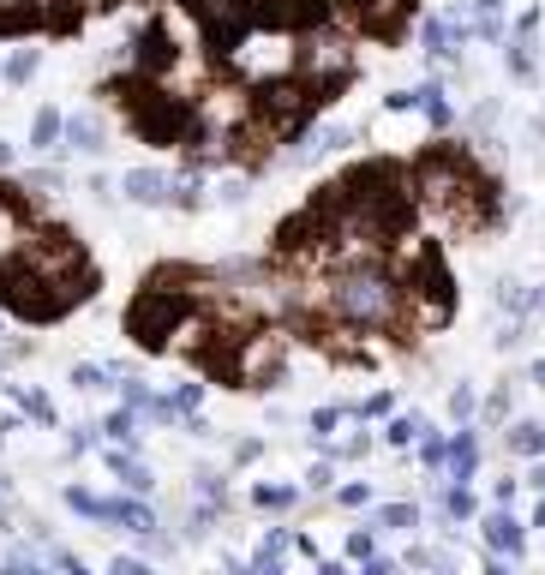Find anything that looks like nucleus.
<instances>
[{
    "instance_id": "18",
    "label": "nucleus",
    "mask_w": 545,
    "mask_h": 575,
    "mask_svg": "<svg viewBox=\"0 0 545 575\" xmlns=\"http://www.w3.org/2000/svg\"><path fill=\"white\" fill-rule=\"evenodd\" d=\"M60 126H66V120H60L54 108H42L36 126H30V150H54V144H60Z\"/></svg>"
},
{
    "instance_id": "9",
    "label": "nucleus",
    "mask_w": 545,
    "mask_h": 575,
    "mask_svg": "<svg viewBox=\"0 0 545 575\" xmlns=\"http://www.w3.org/2000/svg\"><path fill=\"white\" fill-rule=\"evenodd\" d=\"M348 12L372 30V36H396L414 12V0H348Z\"/></svg>"
},
{
    "instance_id": "34",
    "label": "nucleus",
    "mask_w": 545,
    "mask_h": 575,
    "mask_svg": "<svg viewBox=\"0 0 545 575\" xmlns=\"http://www.w3.org/2000/svg\"><path fill=\"white\" fill-rule=\"evenodd\" d=\"M306 486H312V492H330V486H336V468H330V462H318V468L306 474Z\"/></svg>"
},
{
    "instance_id": "36",
    "label": "nucleus",
    "mask_w": 545,
    "mask_h": 575,
    "mask_svg": "<svg viewBox=\"0 0 545 575\" xmlns=\"http://www.w3.org/2000/svg\"><path fill=\"white\" fill-rule=\"evenodd\" d=\"M360 414H366V420H378V414H390V390H378V396H366V402H360Z\"/></svg>"
},
{
    "instance_id": "13",
    "label": "nucleus",
    "mask_w": 545,
    "mask_h": 575,
    "mask_svg": "<svg viewBox=\"0 0 545 575\" xmlns=\"http://www.w3.org/2000/svg\"><path fill=\"white\" fill-rule=\"evenodd\" d=\"M486 546L498 552V558H522V522L516 516H486Z\"/></svg>"
},
{
    "instance_id": "17",
    "label": "nucleus",
    "mask_w": 545,
    "mask_h": 575,
    "mask_svg": "<svg viewBox=\"0 0 545 575\" xmlns=\"http://www.w3.org/2000/svg\"><path fill=\"white\" fill-rule=\"evenodd\" d=\"M510 450H516V456H540V450H545V426H540V420L510 426Z\"/></svg>"
},
{
    "instance_id": "16",
    "label": "nucleus",
    "mask_w": 545,
    "mask_h": 575,
    "mask_svg": "<svg viewBox=\"0 0 545 575\" xmlns=\"http://www.w3.org/2000/svg\"><path fill=\"white\" fill-rule=\"evenodd\" d=\"M108 468L120 474V486H126V492H150V468H138L126 450H114V456H108Z\"/></svg>"
},
{
    "instance_id": "30",
    "label": "nucleus",
    "mask_w": 545,
    "mask_h": 575,
    "mask_svg": "<svg viewBox=\"0 0 545 575\" xmlns=\"http://www.w3.org/2000/svg\"><path fill=\"white\" fill-rule=\"evenodd\" d=\"M192 492H198L204 504H222V474H210V468H204V474L192 480Z\"/></svg>"
},
{
    "instance_id": "45",
    "label": "nucleus",
    "mask_w": 545,
    "mask_h": 575,
    "mask_svg": "<svg viewBox=\"0 0 545 575\" xmlns=\"http://www.w3.org/2000/svg\"><path fill=\"white\" fill-rule=\"evenodd\" d=\"M534 384L545 390V360H534Z\"/></svg>"
},
{
    "instance_id": "1",
    "label": "nucleus",
    "mask_w": 545,
    "mask_h": 575,
    "mask_svg": "<svg viewBox=\"0 0 545 575\" xmlns=\"http://www.w3.org/2000/svg\"><path fill=\"white\" fill-rule=\"evenodd\" d=\"M414 192L450 222V228H480L492 216V186L474 174V162H462L456 150H432L414 174Z\"/></svg>"
},
{
    "instance_id": "46",
    "label": "nucleus",
    "mask_w": 545,
    "mask_h": 575,
    "mask_svg": "<svg viewBox=\"0 0 545 575\" xmlns=\"http://www.w3.org/2000/svg\"><path fill=\"white\" fill-rule=\"evenodd\" d=\"M534 528H545V504H540V510H534Z\"/></svg>"
},
{
    "instance_id": "29",
    "label": "nucleus",
    "mask_w": 545,
    "mask_h": 575,
    "mask_svg": "<svg viewBox=\"0 0 545 575\" xmlns=\"http://www.w3.org/2000/svg\"><path fill=\"white\" fill-rule=\"evenodd\" d=\"M444 456H450V444H444V438H426V444H420V462H426L432 474H444Z\"/></svg>"
},
{
    "instance_id": "21",
    "label": "nucleus",
    "mask_w": 545,
    "mask_h": 575,
    "mask_svg": "<svg viewBox=\"0 0 545 575\" xmlns=\"http://www.w3.org/2000/svg\"><path fill=\"white\" fill-rule=\"evenodd\" d=\"M30 72H36V48H18L6 60V84H30Z\"/></svg>"
},
{
    "instance_id": "48",
    "label": "nucleus",
    "mask_w": 545,
    "mask_h": 575,
    "mask_svg": "<svg viewBox=\"0 0 545 575\" xmlns=\"http://www.w3.org/2000/svg\"><path fill=\"white\" fill-rule=\"evenodd\" d=\"M0 522H6V504H0Z\"/></svg>"
},
{
    "instance_id": "5",
    "label": "nucleus",
    "mask_w": 545,
    "mask_h": 575,
    "mask_svg": "<svg viewBox=\"0 0 545 575\" xmlns=\"http://www.w3.org/2000/svg\"><path fill=\"white\" fill-rule=\"evenodd\" d=\"M282 360H288V336H282V330H252V336L234 342V360H222V366H228L240 384L264 390V384L282 372Z\"/></svg>"
},
{
    "instance_id": "27",
    "label": "nucleus",
    "mask_w": 545,
    "mask_h": 575,
    "mask_svg": "<svg viewBox=\"0 0 545 575\" xmlns=\"http://www.w3.org/2000/svg\"><path fill=\"white\" fill-rule=\"evenodd\" d=\"M474 408H480V396H474L468 384H456V390H450V414H456V420H474Z\"/></svg>"
},
{
    "instance_id": "14",
    "label": "nucleus",
    "mask_w": 545,
    "mask_h": 575,
    "mask_svg": "<svg viewBox=\"0 0 545 575\" xmlns=\"http://www.w3.org/2000/svg\"><path fill=\"white\" fill-rule=\"evenodd\" d=\"M426 48H432V60H456V48H462V18H432V24H426Z\"/></svg>"
},
{
    "instance_id": "44",
    "label": "nucleus",
    "mask_w": 545,
    "mask_h": 575,
    "mask_svg": "<svg viewBox=\"0 0 545 575\" xmlns=\"http://www.w3.org/2000/svg\"><path fill=\"white\" fill-rule=\"evenodd\" d=\"M0 168H12V144L6 138H0Z\"/></svg>"
},
{
    "instance_id": "15",
    "label": "nucleus",
    "mask_w": 545,
    "mask_h": 575,
    "mask_svg": "<svg viewBox=\"0 0 545 575\" xmlns=\"http://www.w3.org/2000/svg\"><path fill=\"white\" fill-rule=\"evenodd\" d=\"M18 240H24V216H18V204L6 198V186H0V258H12Z\"/></svg>"
},
{
    "instance_id": "3",
    "label": "nucleus",
    "mask_w": 545,
    "mask_h": 575,
    "mask_svg": "<svg viewBox=\"0 0 545 575\" xmlns=\"http://www.w3.org/2000/svg\"><path fill=\"white\" fill-rule=\"evenodd\" d=\"M192 318V300L180 294V288H168V282H150L138 300H132V312H126V330H132V342L138 348H168L174 342V330Z\"/></svg>"
},
{
    "instance_id": "33",
    "label": "nucleus",
    "mask_w": 545,
    "mask_h": 575,
    "mask_svg": "<svg viewBox=\"0 0 545 575\" xmlns=\"http://www.w3.org/2000/svg\"><path fill=\"white\" fill-rule=\"evenodd\" d=\"M414 432H420V420H390L384 438H390V444H414Z\"/></svg>"
},
{
    "instance_id": "35",
    "label": "nucleus",
    "mask_w": 545,
    "mask_h": 575,
    "mask_svg": "<svg viewBox=\"0 0 545 575\" xmlns=\"http://www.w3.org/2000/svg\"><path fill=\"white\" fill-rule=\"evenodd\" d=\"M372 504V486H342V510H366Z\"/></svg>"
},
{
    "instance_id": "10",
    "label": "nucleus",
    "mask_w": 545,
    "mask_h": 575,
    "mask_svg": "<svg viewBox=\"0 0 545 575\" xmlns=\"http://www.w3.org/2000/svg\"><path fill=\"white\" fill-rule=\"evenodd\" d=\"M60 138H66L72 150H84V156L108 150V126H102V114H72V120L60 126Z\"/></svg>"
},
{
    "instance_id": "47",
    "label": "nucleus",
    "mask_w": 545,
    "mask_h": 575,
    "mask_svg": "<svg viewBox=\"0 0 545 575\" xmlns=\"http://www.w3.org/2000/svg\"><path fill=\"white\" fill-rule=\"evenodd\" d=\"M0 342H6V318H0Z\"/></svg>"
},
{
    "instance_id": "22",
    "label": "nucleus",
    "mask_w": 545,
    "mask_h": 575,
    "mask_svg": "<svg viewBox=\"0 0 545 575\" xmlns=\"http://www.w3.org/2000/svg\"><path fill=\"white\" fill-rule=\"evenodd\" d=\"M198 198H204V180H198V174H186V180H174V198H168V204L198 210Z\"/></svg>"
},
{
    "instance_id": "26",
    "label": "nucleus",
    "mask_w": 545,
    "mask_h": 575,
    "mask_svg": "<svg viewBox=\"0 0 545 575\" xmlns=\"http://www.w3.org/2000/svg\"><path fill=\"white\" fill-rule=\"evenodd\" d=\"M108 378H114L108 366H78V372H72V384H78V390H108Z\"/></svg>"
},
{
    "instance_id": "37",
    "label": "nucleus",
    "mask_w": 545,
    "mask_h": 575,
    "mask_svg": "<svg viewBox=\"0 0 545 575\" xmlns=\"http://www.w3.org/2000/svg\"><path fill=\"white\" fill-rule=\"evenodd\" d=\"M198 396H204L198 384H180V396H174V408H180V414H192V408H198Z\"/></svg>"
},
{
    "instance_id": "39",
    "label": "nucleus",
    "mask_w": 545,
    "mask_h": 575,
    "mask_svg": "<svg viewBox=\"0 0 545 575\" xmlns=\"http://www.w3.org/2000/svg\"><path fill=\"white\" fill-rule=\"evenodd\" d=\"M348 558H360V564H366V558H372V534H354V540H348Z\"/></svg>"
},
{
    "instance_id": "24",
    "label": "nucleus",
    "mask_w": 545,
    "mask_h": 575,
    "mask_svg": "<svg viewBox=\"0 0 545 575\" xmlns=\"http://www.w3.org/2000/svg\"><path fill=\"white\" fill-rule=\"evenodd\" d=\"M294 498H300L294 486H264V492H252V504H258V510H288Z\"/></svg>"
},
{
    "instance_id": "43",
    "label": "nucleus",
    "mask_w": 545,
    "mask_h": 575,
    "mask_svg": "<svg viewBox=\"0 0 545 575\" xmlns=\"http://www.w3.org/2000/svg\"><path fill=\"white\" fill-rule=\"evenodd\" d=\"M474 12H504V0H474Z\"/></svg>"
},
{
    "instance_id": "4",
    "label": "nucleus",
    "mask_w": 545,
    "mask_h": 575,
    "mask_svg": "<svg viewBox=\"0 0 545 575\" xmlns=\"http://www.w3.org/2000/svg\"><path fill=\"white\" fill-rule=\"evenodd\" d=\"M234 66L246 72V78H288L294 72V36L282 30V24H264L258 18V30H246L240 36V48H234Z\"/></svg>"
},
{
    "instance_id": "38",
    "label": "nucleus",
    "mask_w": 545,
    "mask_h": 575,
    "mask_svg": "<svg viewBox=\"0 0 545 575\" xmlns=\"http://www.w3.org/2000/svg\"><path fill=\"white\" fill-rule=\"evenodd\" d=\"M258 456H264V444H258V438H246V444L234 450V462H240V468H246V462H258Z\"/></svg>"
},
{
    "instance_id": "8",
    "label": "nucleus",
    "mask_w": 545,
    "mask_h": 575,
    "mask_svg": "<svg viewBox=\"0 0 545 575\" xmlns=\"http://www.w3.org/2000/svg\"><path fill=\"white\" fill-rule=\"evenodd\" d=\"M198 18H204V30L216 36V42H228L240 24H252V0H186Z\"/></svg>"
},
{
    "instance_id": "23",
    "label": "nucleus",
    "mask_w": 545,
    "mask_h": 575,
    "mask_svg": "<svg viewBox=\"0 0 545 575\" xmlns=\"http://www.w3.org/2000/svg\"><path fill=\"white\" fill-rule=\"evenodd\" d=\"M102 432H108L114 444H126V450H132V444H138V420H132V408H126V414H114V420H108Z\"/></svg>"
},
{
    "instance_id": "19",
    "label": "nucleus",
    "mask_w": 545,
    "mask_h": 575,
    "mask_svg": "<svg viewBox=\"0 0 545 575\" xmlns=\"http://www.w3.org/2000/svg\"><path fill=\"white\" fill-rule=\"evenodd\" d=\"M414 102H420V108H426V120H432V126H450V120H456V114H450V102H444V90H438V84H426V90H414Z\"/></svg>"
},
{
    "instance_id": "2",
    "label": "nucleus",
    "mask_w": 545,
    "mask_h": 575,
    "mask_svg": "<svg viewBox=\"0 0 545 575\" xmlns=\"http://www.w3.org/2000/svg\"><path fill=\"white\" fill-rule=\"evenodd\" d=\"M396 312H402V282L378 258H354L342 264V276H330V318L354 330H390Z\"/></svg>"
},
{
    "instance_id": "32",
    "label": "nucleus",
    "mask_w": 545,
    "mask_h": 575,
    "mask_svg": "<svg viewBox=\"0 0 545 575\" xmlns=\"http://www.w3.org/2000/svg\"><path fill=\"white\" fill-rule=\"evenodd\" d=\"M336 420H342V408H318V414H312V432H318V438H330V432H336Z\"/></svg>"
},
{
    "instance_id": "12",
    "label": "nucleus",
    "mask_w": 545,
    "mask_h": 575,
    "mask_svg": "<svg viewBox=\"0 0 545 575\" xmlns=\"http://www.w3.org/2000/svg\"><path fill=\"white\" fill-rule=\"evenodd\" d=\"M138 66H144L150 78H162V72L174 66V42H168V30H144V36H138Z\"/></svg>"
},
{
    "instance_id": "31",
    "label": "nucleus",
    "mask_w": 545,
    "mask_h": 575,
    "mask_svg": "<svg viewBox=\"0 0 545 575\" xmlns=\"http://www.w3.org/2000/svg\"><path fill=\"white\" fill-rule=\"evenodd\" d=\"M486 420H492V426L510 420V390H492V396H486Z\"/></svg>"
},
{
    "instance_id": "25",
    "label": "nucleus",
    "mask_w": 545,
    "mask_h": 575,
    "mask_svg": "<svg viewBox=\"0 0 545 575\" xmlns=\"http://www.w3.org/2000/svg\"><path fill=\"white\" fill-rule=\"evenodd\" d=\"M414 522H420L414 504H384V510H378V528H414Z\"/></svg>"
},
{
    "instance_id": "41",
    "label": "nucleus",
    "mask_w": 545,
    "mask_h": 575,
    "mask_svg": "<svg viewBox=\"0 0 545 575\" xmlns=\"http://www.w3.org/2000/svg\"><path fill=\"white\" fill-rule=\"evenodd\" d=\"M528 312H545V282L534 288V294H528Z\"/></svg>"
},
{
    "instance_id": "6",
    "label": "nucleus",
    "mask_w": 545,
    "mask_h": 575,
    "mask_svg": "<svg viewBox=\"0 0 545 575\" xmlns=\"http://www.w3.org/2000/svg\"><path fill=\"white\" fill-rule=\"evenodd\" d=\"M348 66H354V54H348V42H342V36H330V30H318V36L294 42V72H300L312 90H330L336 78H348Z\"/></svg>"
},
{
    "instance_id": "11",
    "label": "nucleus",
    "mask_w": 545,
    "mask_h": 575,
    "mask_svg": "<svg viewBox=\"0 0 545 575\" xmlns=\"http://www.w3.org/2000/svg\"><path fill=\"white\" fill-rule=\"evenodd\" d=\"M126 198H132V204H168V198H174V180H168L162 168H132V174H126Z\"/></svg>"
},
{
    "instance_id": "49",
    "label": "nucleus",
    "mask_w": 545,
    "mask_h": 575,
    "mask_svg": "<svg viewBox=\"0 0 545 575\" xmlns=\"http://www.w3.org/2000/svg\"><path fill=\"white\" fill-rule=\"evenodd\" d=\"M540 132H545V114H540Z\"/></svg>"
},
{
    "instance_id": "20",
    "label": "nucleus",
    "mask_w": 545,
    "mask_h": 575,
    "mask_svg": "<svg viewBox=\"0 0 545 575\" xmlns=\"http://www.w3.org/2000/svg\"><path fill=\"white\" fill-rule=\"evenodd\" d=\"M12 396L24 402V414H30V420H54V402H48L42 390H24V384H12Z\"/></svg>"
},
{
    "instance_id": "42",
    "label": "nucleus",
    "mask_w": 545,
    "mask_h": 575,
    "mask_svg": "<svg viewBox=\"0 0 545 575\" xmlns=\"http://www.w3.org/2000/svg\"><path fill=\"white\" fill-rule=\"evenodd\" d=\"M528 486H534V492H545V462L534 468V474H528Z\"/></svg>"
},
{
    "instance_id": "28",
    "label": "nucleus",
    "mask_w": 545,
    "mask_h": 575,
    "mask_svg": "<svg viewBox=\"0 0 545 575\" xmlns=\"http://www.w3.org/2000/svg\"><path fill=\"white\" fill-rule=\"evenodd\" d=\"M498 306H504V312H528V294H522V282H498Z\"/></svg>"
},
{
    "instance_id": "40",
    "label": "nucleus",
    "mask_w": 545,
    "mask_h": 575,
    "mask_svg": "<svg viewBox=\"0 0 545 575\" xmlns=\"http://www.w3.org/2000/svg\"><path fill=\"white\" fill-rule=\"evenodd\" d=\"M222 204H246V180H228L222 186Z\"/></svg>"
},
{
    "instance_id": "7",
    "label": "nucleus",
    "mask_w": 545,
    "mask_h": 575,
    "mask_svg": "<svg viewBox=\"0 0 545 575\" xmlns=\"http://www.w3.org/2000/svg\"><path fill=\"white\" fill-rule=\"evenodd\" d=\"M132 126H138L150 144H168V138H180V132H186V108H180V96L138 90V96H132Z\"/></svg>"
}]
</instances>
